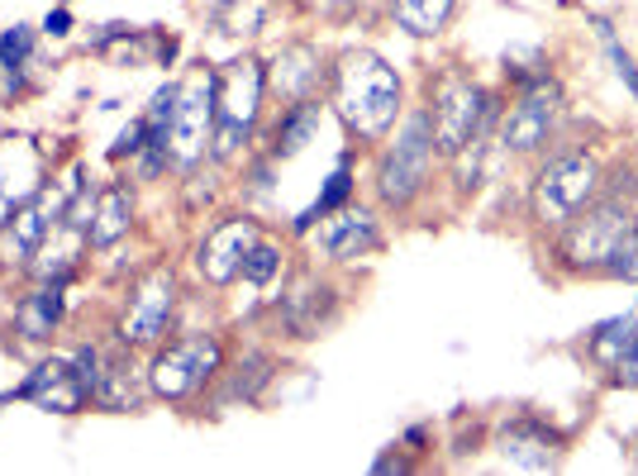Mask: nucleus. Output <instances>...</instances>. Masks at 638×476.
<instances>
[{
	"label": "nucleus",
	"instance_id": "5",
	"mask_svg": "<svg viewBox=\"0 0 638 476\" xmlns=\"http://www.w3.org/2000/svg\"><path fill=\"white\" fill-rule=\"evenodd\" d=\"M433 143H439L443 157H458L472 139H486V129L496 124L501 100L476 86L472 77H443L439 91H433Z\"/></svg>",
	"mask_w": 638,
	"mask_h": 476
},
{
	"label": "nucleus",
	"instance_id": "23",
	"mask_svg": "<svg viewBox=\"0 0 638 476\" xmlns=\"http://www.w3.org/2000/svg\"><path fill=\"white\" fill-rule=\"evenodd\" d=\"M348 196H353V157H343L339 167H333V177L324 181V191L315 196V206L310 210H300L296 220H292V234H310V229L319 220H329L333 210H343L348 206Z\"/></svg>",
	"mask_w": 638,
	"mask_h": 476
},
{
	"label": "nucleus",
	"instance_id": "21",
	"mask_svg": "<svg viewBox=\"0 0 638 476\" xmlns=\"http://www.w3.org/2000/svg\"><path fill=\"white\" fill-rule=\"evenodd\" d=\"M501 453H505V463L510 467H529V472H539V467H548L553 463V439L543 434L539 424H510L501 434Z\"/></svg>",
	"mask_w": 638,
	"mask_h": 476
},
{
	"label": "nucleus",
	"instance_id": "27",
	"mask_svg": "<svg viewBox=\"0 0 638 476\" xmlns=\"http://www.w3.org/2000/svg\"><path fill=\"white\" fill-rule=\"evenodd\" d=\"M277 272H282V248H277V243H267V239H257L249 248V257H243L239 277L249 286H267V281H277Z\"/></svg>",
	"mask_w": 638,
	"mask_h": 476
},
{
	"label": "nucleus",
	"instance_id": "34",
	"mask_svg": "<svg viewBox=\"0 0 638 476\" xmlns=\"http://www.w3.org/2000/svg\"><path fill=\"white\" fill-rule=\"evenodd\" d=\"M63 5H67V0H63Z\"/></svg>",
	"mask_w": 638,
	"mask_h": 476
},
{
	"label": "nucleus",
	"instance_id": "8",
	"mask_svg": "<svg viewBox=\"0 0 638 476\" xmlns=\"http://www.w3.org/2000/svg\"><path fill=\"white\" fill-rule=\"evenodd\" d=\"M215 106H220V71H200L182 86L177 96V110H172V167L191 171L200 157L210 153V139H215Z\"/></svg>",
	"mask_w": 638,
	"mask_h": 476
},
{
	"label": "nucleus",
	"instance_id": "18",
	"mask_svg": "<svg viewBox=\"0 0 638 476\" xmlns=\"http://www.w3.org/2000/svg\"><path fill=\"white\" fill-rule=\"evenodd\" d=\"M134 229V191L129 181H110L96 196V220L86 229V248H114Z\"/></svg>",
	"mask_w": 638,
	"mask_h": 476
},
{
	"label": "nucleus",
	"instance_id": "28",
	"mask_svg": "<svg viewBox=\"0 0 638 476\" xmlns=\"http://www.w3.org/2000/svg\"><path fill=\"white\" fill-rule=\"evenodd\" d=\"M601 277H615V281H638V229H634V234H629V239L615 248V257H610V263H605Z\"/></svg>",
	"mask_w": 638,
	"mask_h": 476
},
{
	"label": "nucleus",
	"instance_id": "19",
	"mask_svg": "<svg viewBox=\"0 0 638 476\" xmlns=\"http://www.w3.org/2000/svg\"><path fill=\"white\" fill-rule=\"evenodd\" d=\"M129 353H134V348H124L120 357H110V363H106V372H100V381H96V391H91L96 406H106V410H139L143 396H153L148 386H143V381H148V372H139Z\"/></svg>",
	"mask_w": 638,
	"mask_h": 476
},
{
	"label": "nucleus",
	"instance_id": "33",
	"mask_svg": "<svg viewBox=\"0 0 638 476\" xmlns=\"http://www.w3.org/2000/svg\"><path fill=\"white\" fill-rule=\"evenodd\" d=\"M300 5H306L310 14H319V20H343L358 0H300Z\"/></svg>",
	"mask_w": 638,
	"mask_h": 476
},
{
	"label": "nucleus",
	"instance_id": "20",
	"mask_svg": "<svg viewBox=\"0 0 638 476\" xmlns=\"http://www.w3.org/2000/svg\"><path fill=\"white\" fill-rule=\"evenodd\" d=\"M319 120H324V100H296V106H282V120L272 124V157H296L310 148V139L319 134Z\"/></svg>",
	"mask_w": 638,
	"mask_h": 476
},
{
	"label": "nucleus",
	"instance_id": "24",
	"mask_svg": "<svg viewBox=\"0 0 638 476\" xmlns=\"http://www.w3.org/2000/svg\"><path fill=\"white\" fill-rule=\"evenodd\" d=\"M634 334H638V310L634 314H615V320L596 324V329H591V353H596V363L601 367H615L619 353L634 343Z\"/></svg>",
	"mask_w": 638,
	"mask_h": 476
},
{
	"label": "nucleus",
	"instance_id": "17",
	"mask_svg": "<svg viewBox=\"0 0 638 476\" xmlns=\"http://www.w3.org/2000/svg\"><path fill=\"white\" fill-rule=\"evenodd\" d=\"M67 310V281H38V291H29L20 306H14V334L24 343H48L63 324Z\"/></svg>",
	"mask_w": 638,
	"mask_h": 476
},
{
	"label": "nucleus",
	"instance_id": "31",
	"mask_svg": "<svg viewBox=\"0 0 638 476\" xmlns=\"http://www.w3.org/2000/svg\"><path fill=\"white\" fill-rule=\"evenodd\" d=\"M610 381L615 386H625V391H638V334L625 353H619V363L610 367Z\"/></svg>",
	"mask_w": 638,
	"mask_h": 476
},
{
	"label": "nucleus",
	"instance_id": "10",
	"mask_svg": "<svg viewBox=\"0 0 638 476\" xmlns=\"http://www.w3.org/2000/svg\"><path fill=\"white\" fill-rule=\"evenodd\" d=\"M558 110H562V86L548 71H539L534 81H525V91H519L510 114H505L501 143L510 153H539L558 124Z\"/></svg>",
	"mask_w": 638,
	"mask_h": 476
},
{
	"label": "nucleus",
	"instance_id": "29",
	"mask_svg": "<svg viewBox=\"0 0 638 476\" xmlns=\"http://www.w3.org/2000/svg\"><path fill=\"white\" fill-rule=\"evenodd\" d=\"M596 29H601V38H605V48H610V63H615V71H619V81L629 86V96H638V67H634V57L619 48L615 43V29L605 24V20H596Z\"/></svg>",
	"mask_w": 638,
	"mask_h": 476
},
{
	"label": "nucleus",
	"instance_id": "7",
	"mask_svg": "<svg viewBox=\"0 0 638 476\" xmlns=\"http://www.w3.org/2000/svg\"><path fill=\"white\" fill-rule=\"evenodd\" d=\"M596 196H601V163L591 153H562L534 181V220L543 229H562Z\"/></svg>",
	"mask_w": 638,
	"mask_h": 476
},
{
	"label": "nucleus",
	"instance_id": "13",
	"mask_svg": "<svg viewBox=\"0 0 638 476\" xmlns=\"http://www.w3.org/2000/svg\"><path fill=\"white\" fill-rule=\"evenodd\" d=\"M43 191V153L34 139H0V224Z\"/></svg>",
	"mask_w": 638,
	"mask_h": 476
},
{
	"label": "nucleus",
	"instance_id": "15",
	"mask_svg": "<svg viewBox=\"0 0 638 476\" xmlns=\"http://www.w3.org/2000/svg\"><path fill=\"white\" fill-rule=\"evenodd\" d=\"M382 248V229H376L372 210H333L329 220H319V253L333 263H358Z\"/></svg>",
	"mask_w": 638,
	"mask_h": 476
},
{
	"label": "nucleus",
	"instance_id": "14",
	"mask_svg": "<svg viewBox=\"0 0 638 476\" xmlns=\"http://www.w3.org/2000/svg\"><path fill=\"white\" fill-rule=\"evenodd\" d=\"M63 220V214L53 210V200L48 196H34L24 210H14L6 224H0V267H29L38 257V248L48 243V234H53V224Z\"/></svg>",
	"mask_w": 638,
	"mask_h": 476
},
{
	"label": "nucleus",
	"instance_id": "16",
	"mask_svg": "<svg viewBox=\"0 0 638 476\" xmlns=\"http://www.w3.org/2000/svg\"><path fill=\"white\" fill-rule=\"evenodd\" d=\"M319 81H324V57L310 38H296L286 43L277 53V63L267 67V86L277 91L286 106H296V100H310L319 91Z\"/></svg>",
	"mask_w": 638,
	"mask_h": 476
},
{
	"label": "nucleus",
	"instance_id": "1",
	"mask_svg": "<svg viewBox=\"0 0 638 476\" xmlns=\"http://www.w3.org/2000/svg\"><path fill=\"white\" fill-rule=\"evenodd\" d=\"M400 71L372 48H348L339 63L329 67V110L343 120V129L362 143L391 139L400 124Z\"/></svg>",
	"mask_w": 638,
	"mask_h": 476
},
{
	"label": "nucleus",
	"instance_id": "26",
	"mask_svg": "<svg viewBox=\"0 0 638 476\" xmlns=\"http://www.w3.org/2000/svg\"><path fill=\"white\" fill-rule=\"evenodd\" d=\"M29 57H34V29H29V24L6 29V34H0V67H6V77H10V81H20V77H24Z\"/></svg>",
	"mask_w": 638,
	"mask_h": 476
},
{
	"label": "nucleus",
	"instance_id": "22",
	"mask_svg": "<svg viewBox=\"0 0 638 476\" xmlns=\"http://www.w3.org/2000/svg\"><path fill=\"white\" fill-rule=\"evenodd\" d=\"M391 14H396V24L405 29V34L433 38V34H443V29L453 24L458 0H396V5H391Z\"/></svg>",
	"mask_w": 638,
	"mask_h": 476
},
{
	"label": "nucleus",
	"instance_id": "30",
	"mask_svg": "<svg viewBox=\"0 0 638 476\" xmlns=\"http://www.w3.org/2000/svg\"><path fill=\"white\" fill-rule=\"evenodd\" d=\"M143 139H148V120L139 114V120H129V124L120 129V139H114L110 157H114V163H120V157H134V153L143 148Z\"/></svg>",
	"mask_w": 638,
	"mask_h": 476
},
{
	"label": "nucleus",
	"instance_id": "4",
	"mask_svg": "<svg viewBox=\"0 0 638 476\" xmlns=\"http://www.w3.org/2000/svg\"><path fill=\"white\" fill-rule=\"evenodd\" d=\"M638 229L634 210L619 200L615 191L596 196L586 210H576L568 224H562V243L558 257L568 272H605V263L615 257V248Z\"/></svg>",
	"mask_w": 638,
	"mask_h": 476
},
{
	"label": "nucleus",
	"instance_id": "9",
	"mask_svg": "<svg viewBox=\"0 0 638 476\" xmlns=\"http://www.w3.org/2000/svg\"><path fill=\"white\" fill-rule=\"evenodd\" d=\"M172 314H177V277H172V267H153L129 296V310L120 320V343L124 348H157Z\"/></svg>",
	"mask_w": 638,
	"mask_h": 476
},
{
	"label": "nucleus",
	"instance_id": "3",
	"mask_svg": "<svg viewBox=\"0 0 638 476\" xmlns=\"http://www.w3.org/2000/svg\"><path fill=\"white\" fill-rule=\"evenodd\" d=\"M263 100H267V67L257 57H239V63L220 71V106H215V139H210V153L220 163H234L253 143V129L263 120Z\"/></svg>",
	"mask_w": 638,
	"mask_h": 476
},
{
	"label": "nucleus",
	"instance_id": "32",
	"mask_svg": "<svg viewBox=\"0 0 638 476\" xmlns=\"http://www.w3.org/2000/svg\"><path fill=\"white\" fill-rule=\"evenodd\" d=\"M72 29H77V20H72V10H67V5H57V10H48V14H43V34H53V38H67Z\"/></svg>",
	"mask_w": 638,
	"mask_h": 476
},
{
	"label": "nucleus",
	"instance_id": "12",
	"mask_svg": "<svg viewBox=\"0 0 638 476\" xmlns=\"http://www.w3.org/2000/svg\"><path fill=\"white\" fill-rule=\"evenodd\" d=\"M10 400H29V406H38L48 414H81L86 400H91V381L81 377V367L72 357H48V363H38L14 386Z\"/></svg>",
	"mask_w": 638,
	"mask_h": 476
},
{
	"label": "nucleus",
	"instance_id": "6",
	"mask_svg": "<svg viewBox=\"0 0 638 476\" xmlns=\"http://www.w3.org/2000/svg\"><path fill=\"white\" fill-rule=\"evenodd\" d=\"M224 372V343L220 334H186L177 343H167V348H157L153 367H148V391L157 400H186L196 391H206V386Z\"/></svg>",
	"mask_w": 638,
	"mask_h": 476
},
{
	"label": "nucleus",
	"instance_id": "11",
	"mask_svg": "<svg viewBox=\"0 0 638 476\" xmlns=\"http://www.w3.org/2000/svg\"><path fill=\"white\" fill-rule=\"evenodd\" d=\"M257 239H263V224L253 214H229V220L206 229V239L196 243V272L210 286H229L243 272V257H249Z\"/></svg>",
	"mask_w": 638,
	"mask_h": 476
},
{
	"label": "nucleus",
	"instance_id": "2",
	"mask_svg": "<svg viewBox=\"0 0 638 476\" xmlns=\"http://www.w3.org/2000/svg\"><path fill=\"white\" fill-rule=\"evenodd\" d=\"M433 114L429 110H410L405 120L391 129V143L376 163V196L391 210H405L415 196H425V186L433 177Z\"/></svg>",
	"mask_w": 638,
	"mask_h": 476
},
{
	"label": "nucleus",
	"instance_id": "25",
	"mask_svg": "<svg viewBox=\"0 0 638 476\" xmlns=\"http://www.w3.org/2000/svg\"><path fill=\"white\" fill-rule=\"evenodd\" d=\"M272 0H224L215 10V24H224V34H257L267 24Z\"/></svg>",
	"mask_w": 638,
	"mask_h": 476
}]
</instances>
